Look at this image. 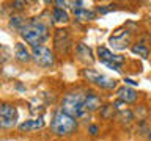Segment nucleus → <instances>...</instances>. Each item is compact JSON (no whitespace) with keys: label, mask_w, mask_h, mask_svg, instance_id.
I'll use <instances>...</instances> for the list:
<instances>
[{"label":"nucleus","mask_w":151,"mask_h":141,"mask_svg":"<svg viewBox=\"0 0 151 141\" xmlns=\"http://www.w3.org/2000/svg\"><path fill=\"white\" fill-rule=\"evenodd\" d=\"M85 103V91H69L66 93L60 102V110L66 115L76 118L77 121H90L91 113H88L83 107Z\"/></svg>","instance_id":"nucleus-2"},{"label":"nucleus","mask_w":151,"mask_h":141,"mask_svg":"<svg viewBox=\"0 0 151 141\" xmlns=\"http://www.w3.org/2000/svg\"><path fill=\"white\" fill-rule=\"evenodd\" d=\"M46 127V121L42 116H38V118H33V119H27L21 122L17 125V132L19 133H28V132H36V130H41Z\"/></svg>","instance_id":"nucleus-11"},{"label":"nucleus","mask_w":151,"mask_h":141,"mask_svg":"<svg viewBox=\"0 0 151 141\" xmlns=\"http://www.w3.org/2000/svg\"><path fill=\"white\" fill-rule=\"evenodd\" d=\"M25 24H27L25 17H24L21 13H16V14H11V16H9L8 27L11 28L13 31H17V33H19L24 27H25Z\"/></svg>","instance_id":"nucleus-16"},{"label":"nucleus","mask_w":151,"mask_h":141,"mask_svg":"<svg viewBox=\"0 0 151 141\" xmlns=\"http://www.w3.org/2000/svg\"><path fill=\"white\" fill-rule=\"evenodd\" d=\"M102 97L99 96L98 93L91 91V89H87L85 91V110H87L88 113H94V111H99L102 108Z\"/></svg>","instance_id":"nucleus-9"},{"label":"nucleus","mask_w":151,"mask_h":141,"mask_svg":"<svg viewBox=\"0 0 151 141\" xmlns=\"http://www.w3.org/2000/svg\"><path fill=\"white\" fill-rule=\"evenodd\" d=\"M146 140H148V141H151V129H150V132H148V133H146Z\"/></svg>","instance_id":"nucleus-28"},{"label":"nucleus","mask_w":151,"mask_h":141,"mask_svg":"<svg viewBox=\"0 0 151 141\" xmlns=\"http://www.w3.org/2000/svg\"><path fill=\"white\" fill-rule=\"evenodd\" d=\"M113 9V5H101V6L96 8V13L99 14H107L109 11H112Z\"/></svg>","instance_id":"nucleus-24"},{"label":"nucleus","mask_w":151,"mask_h":141,"mask_svg":"<svg viewBox=\"0 0 151 141\" xmlns=\"http://www.w3.org/2000/svg\"><path fill=\"white\" fill-rule=\"evenodd\" d=\"M115 94H116V99H120V100L126 102L127 105H132V103H135L137 100H139V93H137L134 88L126 86V85L118 86V89L115 91Z\"/></svg>","instance_id":"nucleus-12"},{"label":"nucleus","mask_w":151,"mask_h":141,"mask_svg":"<svg viewBox=\"0 0 151 141\" xmlns=\"http://www.w3.org/2000/svg\"><path fill=\"white\" fill-rule=\"evenodd\" d=\"M82 77L87 80L88 83L101 88L102 91H116L118 89V80L107 77V75L98 72V70H94L91 68H83L82 69Z\"/></svg>","instance_id":"nucleus-4"},{"label":"nucleus","mask_w":151,"mask_h":141,"mask_svg":"<svg viewBox=\"0 0 151 141\" xmlns=\"http://www.w3.org/2000/svg\"><path fill=\"white\" fill-rule=\"evenodd\" d=\"M0 119L17 121L19 119V113H17L16 105H13L11 102H2V105H0Z\"/></svg>","instance_id":"nucleus-13"},{"label":"nucleus","mask_w":151,"mask_h":141,"mask_svg":"<svg viewBox=\"0 0 151 141\" xmlns=\"http://www.w3.org/2000/svg\"><path fill=\"white\" fill-rule=\"evenodd\" d=\"M27 2H22V0H16V2H11V8L14 9V11H17V13H22L24 9L27 8Z\"/></svg>","instance_id":"nucleus-21"},{"label":"nucleus","mask_w":151,"mask_h":141,"mask_svg":"<svg viewBox=\"0 0 151 141\" xmlns=\"http://www.w3.org/2000/svg\"><path fill=\"white\" fill-rule=\"evenodd\" d=\"M104 66H107L109 69H112V70H115V72H123V66H120V64H115V63H110V61H109V63H102Z\"/></svg>","instance_id":"nucleus-25"},{"label":"nucleus","mask_w":151,"mask_h":141,"mask_svg":"<svg viewBox=\"0 0 151 141\" xmlns=\"http://www.w3.org/2000/svg\"><path fill=\"white\" fill-rule=\"evenodd\" d=\"M109 44L113 50H124L131 44V31L127 28H116L113 35L109 38Z\"/></svg>","instance_id":"nucleus-7"},{"label":"nucleus","mask_w":151,"mask_h":141,"mask_svg":"<svg viewBox=\"0 0 151 141\" xmlns=\"http://www.w3.org/2000/svg\"><path fill=\"white\" fill-rule=\"evenodd\" d=\"M50 17H52V24H57V25H66V24L71 21L69 13L63 8H58V6L52 8Z\"/></svg>","instance_id":"nucleus-14"},{"label":"nucleus","mask_w":151,"mask_h":141,"mask_svg":"<svg viewBox=\"0 0 151 141\" xmlns=\"http://www.w3.org/2000/svg\"><path fill=\"white\" fill-rule=\"evenodd\" d=\"M73 16L77 22H91L98 17L96 9H88V8H80V9H74Z\"/></svg>","instance_id":"nucleus-15"},{"label":"nucleus","mask_w":151,"mask_h":141,"mask_svg":"<svg viewBox=\"0 0 151 141\" xmlns=\"http://www.w3.org/2000/svg\"><path fill=\"white\" fill-rule=\"evenodd\" d=\"M87 132H88L90 136H98L99 132H101V127H99V124H94V122H91V124H88Z\"/></svg>","instance_id":"nucleus-22"},{"label":"nucleus","mask_w":151,"mask_h":141,"mask_svg":"<svg viewBox=\"0 0 151 141\" xmlns=\"http://www.w3.org/2000/svg\"><path fill=\"white\" fill-rule=\"evenodd\" d=\"M131 52L134 55H139L140 58H143V60L150 58V49H148V46L143 44V42H135V44H132L131 46Z\"/></svg>","instance_id":"nucleus-17"},{"label":"nucleus","mask_w":151,"mask_h":141,"mask_svg":"<svg viewBox=\"0 0 151 141\" xmlns=\"http://www.w3.org/2000/svg\"><path fill=\"white\" fill-rule=\"evenodd\" d=\"M96 55H98V60L101 61V63H107V61H112L113 60V52L109 49L106 46H99L96 49Z\"/></svg>","instance_id":"nucleus-19"},{"label":"nucleus","mask_w":151,"mask_h":141,"mask_svg":"<svg viewBox=\"0 0 151 141\" xmlns=\"http://www.w3.org/2000/svg\"><path fill=\"white\" fill-rule=\"evenodd\" d=\"M115 119L121 124H131L132 121L135 119V115L131 108H126V110H121V111H116V116Z\"/></svg>","instance_id":"nucleus-18"},{"label":"nucleus","mask_w":151,"mask_h":141,"mask_svg":"<svg viewBox=\"0 0 151 141\" xmlns=\"http://www.w3.org/2000/svg\"><path fill=\"white\" fill-rule=\"evenodd\" d=\"M76 56H77L79 61H82L83 64H88V66H91L96 61L91 47L87 46L85 42H77L76 44Z\"/></svg>","instance_id":"nucleus-10"},{"label":"nucleus","mask_w":151,"mask_h":141,"mask_svg":"<svg viewBox=\"0 0 151 141\" xmlns=\"http://www.w3.org/2000/svg\"><path fill=\"white\" fill-rule=\"evenodd\" d=\"M32 56L36 66L42 69H52L57 63V55L47 46H36L32 47Z\"/></svg>","instance_id":"nucleus-5"},{"label":"nucleus","mask_w":151,"mask_h":141,"mask_svg":"<svg viewBox=\"0 0 151 141\" xmlns=\"http://www.w3.org/2000/svg\"><path fill=\"white\" fill-rule=\"evenodd\" d=\"M73 49V38L68 28H57L54 31V52L58 55H68Z\"/></svg>","instance_id":"nucleus-6"},{"label":"nucleus","mask_w":151,"mask_h":141,"mask_svg":"<svg viewBox=\"0 0 151 141\" xmlns=\"http://www.w3.org/2000/svg\"><path fill=\"white\" fill-rule=\"evenodd\" d=\"M99 116H101V119H106V121L113 119V118L116 116L115 107H113L112 103H106V105H102V108L99 110Z\"/></svg>","instance_id":"nucleus-20"},{"label":"nucleus","mask_w":151,"mask_h":141,"mask_svg":"<svg viewBox=\"0 0 151 141\" xmlns=\"http://www.w3.org/2000/svg\"><path fill=\"white\" fill-rule=\"evenodd\" d=\"M112 105L115 107L116 111H121V110H126V108H127V103L123 102V100H120V99H115V100L112 102Z\"/></svg>","instance_id":"nucleus-23"},{"label":"nucleus","mask_w":151,"mask_h":141,"mask_svg":"<svg viewBox=\"0 0 151 141\" xmlns=\"http://www.w3.org/2000/svg\"><path fill=\"white\" fill-rule=\"evenodd\" d=\"M54 3H55L58 8H63V9H66V8H68V5H69L68 0H57V2H54Z\"/></svg>","instance_id":"nucleus-27"},{"label":"nucleus","mask_w":151,"mask_h":141,"mask_svg":"<svg viewBox=\"0 0 151 141\" xmlns=\"http://www.w3.org/2000/svg\"><path fill=\"white\" fill-rule=\"evenodd\" d=\"M19 35L25 44L32 47H36V46H44V42L49 41L50 38V27L49 24L42 22L41 19L38 17H33L30 21H27L25 27L19 31Z\"/></svg>","instance_id":"nucleus-1"},{"label":"nucleus","mask_w":151,"mask_h":141,"mask_svg":"<svg viewBox=\"0 0 151 141\" xmlns=\"http://www.w3.org/2000/svg\"><path fill=\"white\" fill-rule=\"evenodd\" d=\"M13 55H14V60H16L19 64H28L30 61H33L32 49H28V46L24 44L22 41H19V42L14 44Z\"/></svg>","instance_id":"nucleus-8"},{"label":"nucleus","mask_w":151,"mask_h":141,"mask_svg":"<svg viewBox=\"0 0 151 141\" xmlns=\"http://www.w3.org/2000/svg\"><path fill=\"white\" fill-rule=\"evenodd\" d=\"M124 85L126 86H131V88H134V86H139V82H135V80H132V78H129V77H124Z\"/></svg>","instance_id":"nucleus-26"},{"label":"nucleus","mask_w":151,"mask_h":141,"mask_svg":"<svg viewBox=\"0 0 151 141\" xmlns=\"http://www.w3.org/2000/svg\"><path fill=\"white\" fill-rule=\"evenodd\" d=\"M79 129V121L76 118L66 115L60 108L54 111L50 119V132L52 135L60 136V138H66V136L74 135Z\"/></svg>","instance_id":"nucleus-3"}]
</instances>
